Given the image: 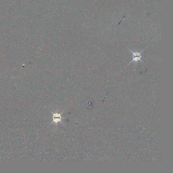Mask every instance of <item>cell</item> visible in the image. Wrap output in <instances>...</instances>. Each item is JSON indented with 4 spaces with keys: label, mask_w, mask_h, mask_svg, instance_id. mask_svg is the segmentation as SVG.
<instances>
[{
    "label": "cell",
    "mask_w": 173,
    "mask_h": 173,
    "mask_svg": "<svg viewBox=\"0 0 173 173\" xmlns=\"http://www.w3.org/2000/svg\"><path fill=\"white\" fill-rule=\"evenodd\" d=\"M64 112V110L62 111V113H58V112H55V113H53L52 112H51V114H53V122L51 123V125L53 124V123H55V124H56L57 125V124L58 123H62V113Z\"/></svg>",
    "instance_id": "7a4b0ae2"
},
{
    "label": "cell",
    "mask_w": 173,
    "mask_h": 173,
    "mask_svg": "<svg viewBox=\"0 0 173 173\" xmlns=\"http://www.w3.org/2000/svg\"><path fill=\"white\" fill-rule=\"evenodd\" d=\"M129 50H130V51L132 53V60L130 62V64H128L127 66H128L129 64H130L132 62H135L136 65H137V62H142L143 63V62L141 60V59H142V57H143V56L142 55V53L144 51V50L141 51L140 52H138V51H133L131 50L130 49H129Z\"/></svg>",
    "instance_id": "6da1fadb"
}]
</instances>
